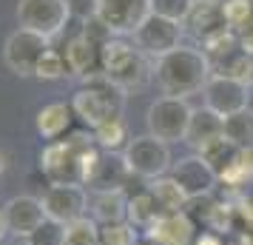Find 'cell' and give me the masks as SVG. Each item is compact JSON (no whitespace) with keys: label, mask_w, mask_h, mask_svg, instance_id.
<instances>
[{"label":"cell","mask_w":253,"mask_h":245,"mask_svg":"<svg viewBox=\"0 0 253 245\" xmlns=\"http://www.w3.org/2000/svg\"><path fill=\"white\" fill-rule=\"evenodd\" d=\"M213 66L202 49L179 46L171 54L154 60V80L162 89V97H179L188 100L191 94H199L211 80Z\"/></svg>","instance_id":"1"},{"label":"cell","mask_w":253,"mask_h":245,"mask_svg":"<svg viewBox=\"0 0 253 245\" xmlns=\"http://www.w3.org/2000/svg\"><path fill=\"white\" fill-rule=\"evenodd\" d=\"M94 134L74 131L69 140H54L40 151V171L51 186H83L85 180V154L91 151Z\"/></svg>","instance_id":"2"},{"label":"cell","mask_w":253,"mask_h":245,"mask_svg":"<svg viewBox=\"0 0 253 245\" xmlns=\"http://www.w3.org/2000/svg\"><path fill=\"white\" fill-rule=\"evenodd\" d=\"M126 97L128 94L114 86L105 74H94L88 80H83V86L71 97V108L77 120H83L88 129H97L108 120H123L126 114Z\"/></svg>","instance_id":"3"},{"label":"cell","mask_w":253,"mask_h":245,"mask_svg":"<svg viewBox=\"0 0 253 245\" xmlns=\"http://www.w3.org/2000/svg\"><path fill=\"white\" fill-rule=\"evenodd\" d=\"M103 74L126 94L145 89L154 77V60L123 37H111L103 46Z\"/></svg>","instance_id":"4"},{"label":"cell","mask_w":253,"mask_h":245,"mask_svg":"<svg viewBox=\"0 0 253 245\" xmlns=\"http://www.w3.org/2000/svg\"><path fill=\"white\" fill-rule=\"evenodd\" d=\"M194 108L188 105V100L179 97H160L148 105V114H145V126L148 134L157 137L162 143H185L188 134V123H191Z\"/></svg>","instance_id":"5"},{"label":"cell","mask_w":253,"mask_h":245,"mask_svg":"<svg viewBox=\"0 0 253 245\" xmlns=\"http://www.w3.org/2000/svg\"><path fill=\"white\" fill-rule=\"evenodd\" d=\"M123 157H126L128 171L139 180H157V177H165L171 171V148L168 143L157 140V137H134L123 148Z\"/></svg>","instance_id":"6"},{"label":"cell","mask_w":253,"mask_h":245,"mask_svg":"<svg viewBox=\"0 0 253 245\" xmlns=\"http://www.w3.org/2000/svg\"><path fill=\"white\" fill-rule=\"evenodd\" d=\"M71 20L69 0H20L17 3V23L20 29L37 32L43 37H57Z\"/></svg>","instance_id":"7"},{"label":"cell","mask_w":253,"mask_h":245,"mask_svg":"<svg viewBox=\"0 0 253 245\" xmlns=\"http://www.w3.org/2000/svg\"><path fill=\"white\" fill-rule=\"evenodd\" d=\"M48 49H51V40L37 32H29V29H17L6 37V46H3V63L9 66L12 74L17 77H35L37 74V63L43 60Z\"/></svg>","instance_id":"8"},{"label":"cell","mask_w":253,"mask_h":245,"mask_svg":"<svg viewBox=\"0 0 253 245\" xmlns=\"http://www.w3.org/2000/svg\"><path fill=\"white\" fill-rule=\"evenodd\" d=\"M182 35H185L182 23L160 17V14H148V20L139 26L131 37H134V46L142 54H148L151 60H160L165 54H171L173 49L182 46Z\"/></svg>","instance_id":"9"},{"label":"cell","mask_w":253,"mask_h":245,"mask_svg":"<svg viewBox=\"0 0 253 245\" xmlns=\"http://www.w3.org/2000/svg\"><path fill=\"white\" fill-rule=\"evenodd\" d=\"M151 0H97V17L114 37L134 35L148 20Z\"/></svg>","instance_id":"10"},{"label":"cell","mask_w":253,"mask_h":245,"mask_svg":"<svg viewBox=\"0 0 253 245\" xmlns=\"http://www.w3.org/2000/svg\"><path fill=\"white\" fill-rule=\"evenodd\" d=\"M202 97L211 111H216L219 117H230L251 105V86L225 74H211V80L202 89Z\"/></svg>","instance_id":"11"},{"label":"cell","mask_w":253,"mask_h":245,"mask_svg":"<svg viewBox=\"0 0 253 245\" xmlns=\"http://www.w3.org/2000/svg\"><path fill=\"white\" fill-rule=\"evenodd\" d=\"M40 199L48 220H57L63 225L85 217V208H88V194L83 186H48Z\"/></svg>","instance_id":"12"},{"label":"cell","mask_w":253,"mask_h":245,"mask_svg":"<svg viewBox=\"0 0 253 245\" xmlns=\"http://www.w3.org/2000/svg\"><path fill=\"white\" fill-rule=\"evenodd\" d=\"M171 177L173 183L182 188V194L188 199H196V197H208L213 186L219 183V177L202 163V157L194 154V157H182L171 165Z\"/></svg>","instance_id":"13"},{"label":"cell","mask_w":253,"mask_h":245,"mask_svg":"<svg viewBox=\"0 0 253 245\" xmlns=\"http://www.w3.org/2000/svg\"><path fill=\"white\" fill-rule=\"evenodd\" d=\"M182 29L194 37L196 43H202V46H205L208 40L225 35V32H233L228 23V17H225L222 3H205V0H196L194 3V9L185 17Z\"/></svg>","instance_id":"14"},{"label":"cell","mask_w":253,"mask_h":245,"mask_svg":"<svg viewBox=\"0 0 253 245\" xmlns=\"http://www.w3.org/2000/svg\"><path fill=\"white\" fill-rule=\"evenodd\" d=\"M3 214H6V222H9V234L23 237V240H29L40 228V222L46 220L43 199L32 197V194H17V197H12L3 205Z\"/></svg>","instance_id":"15"},{"label":"cell","mask_w":253,"mask_h":245,"mask_svg":"<svg viewBox=\"0 0 253 245\" xmlns=\"http://www.w3.org/2000/svg\"><path fill=\"white\" fill-rule=\"evenodd\" d=\"M131 171L126 165V157L117 151H103L97 165L91 168V174L85 180V186L91 188L94 194H103V191H126V186L131 183Z\"/></svg>","instance_id":"16"},{"label":"cell","mask_w":253,"mask_h":245,"mask_svg":"<svg viewBox=\"0 0 253 245\" xmlns=\"http://www.w3.org/2000/svg\"><path fill=\"white\" fill-rule=\"evenodd\" d=\"M196 222L188 217V211H173L162 214L160 220L145 231L148 245H194Z\"/></svg>","instance_id":"17"},{"label":"cell","mask_w":253,"mask_h":245,"mask_svg":"<svg viewBox=\"0 0 253 245\" xmlns=\"http://www.w3.org/2000/svg\"><path fill=\"white\" fill-rule=\"evenodd\" d=\"M63 57H66L69 74L80 77V80H88L94 74H103V46H97L85 35L71 37Z\"/></svg>","instance_id":"18"},{"label":"cell","mask_w":253,"mask_h":245,"mask_svg":"<svg viewBox=\"0 0 253 245\" xmlns=\"http://www.w3.org/2000/svg\"><path fill=\"white\" fill-rule=\"evenodd\" d=\"M225 137V117H219L216 111H211L208 105H199L191 114V123H188V134H185V143L191 148H205L208 143Z\"/></svg>","instance_id":"19"},{"label":"cell","mask_w":253,"mask_h":245,"mask_svg":"<svg viewBox=\"0 0 253 245\" xmlns=\"http://www.w3.org/2000/svg\"><path fill=\"white\" fill-rule=\"evenodd\" d=\"M74 117L77 114H74L71 103H48V105H43V108L37 111L35 129H37V134H40L43 140L54 143V140H60L63 134H69Z\"/></svg>","instance_id":"20"},{"label":"cell","mask_w":253,"mask_h":245,"mask_svg":"<svg viewBox=\"0 0 253 245\" xmlns=\"http://www.w3.org/2000/svg\"><path fill=\"white\" fill-rule=\"evenodd\" d=\"M91 220L97 225L128 222V197L126 191H103L91 197Z\"/></svg>","instance_id":"21"},{"label":"cell","mask_w":253,"mask_h":245,"mask_svg":"<svg viewBox=\"0 0 253 245\" xmlns=\"http://www.w3.org/2000/svg\"><path fill=\"white\" fill-rule=\"evenodd\" d=\"M160 217H162V211H160V205H157V199H154L148 186L134 191V194L128 197V222H131L134 228L148 231Z\"/></svg>","instance_id":"22"},{"label":"cell","mask_w":253,"mask_h":245,"mask_svg":"<svg viewBox=\"0 0 253 245\" xmlns=\"http://www.w3.org/2000/svg\"><path fill=\"white\" fill-rule=\"evenodd\" d=\"M239 151H242L239 146H233L230 140L219 137V140L208 143L205 148H199V157H202V163H205L216 177H225V174L230 171V165L236 163Z\"/></svg>","instance_id":"23"},{"label":"cell","mask_w":253,"mask_h":245,"mask_svg":"<svg viewBox=\"0 0 253 245\" xmlns=\"http://www.w3.org/2000/svg\"><path fill=\"white\" fill-rule=\"evenodd\" d=\"M148 188H151V194H154V199H157V205H160L162 214L185 211V205H188V197L182 194V188L173 183L171 174L157 177V180H148Z\"/></svg>","instance_id":"24"},{"label":"cell","mask_w":253,"mask_h":245,"mask_svg":"<svg viewBox=\"0 0 253 245\" xmlns=\"http://www.w3.org/2000/svg\"><path fill=\"white\" fill-rule=\"evenodd\" d=\"M211 66H213V74H225V77H233V80L248 83V86H251L253 54H248L245 49H233L230 54H225L222 60L211 63Z\"/></svg>","instance_id":"25"},{"label":"cell","mask_w":253,"mask_h":245,"mask_svg":"<svg viewBox=\"0 0 253 245\" xmlns=\"http://www.w3.org/2000/svg\"><path fill=\"white\" fill-rule=\"evenodd\" d=\"M225 140L239 148H253V108H242L236 114L225 117Z\"/></svg>","instance_id":"26"},{"label":"cell","mask_w":253,"mask_h":245,"mask_svg":"<svg viewBox=\"0 0 253 245\" xmlns=\"http://www.w3.org/2000/svg\"><path fill=\"white\" fill-rule=\"evenodd\" d=\"M94 134V143L103 148V151H120V148H126L131 137H128V129H126V120H108L103 126H97L91 129Z\"/></svg>","instance_id":"27"},{"label":"cell","mask_w":253,"mask_h":245,"mask_svg":"<svg viewBox=\"0 0 253 245\" xmlns=\"http://www.w3.org/2000/svg\"><path fill=\"white\" fill-rule=\"evenodd\" d=\"M219 183L230 191H242L245 186L253 183V148H242L236 163L230 165V171L225 177H219Z\"/></svg>","instance_id":"28"},{"label":"cell","mask_w":253,"mask_h":245,"mask_svg":"<svg viewBox=\"0 0 253 245\" xmlns=\"http://www.w3.org/2000/svg\"><path fill=\"white\" fill-rule=\"evenodd\" d=\"M66 245H100V225L91 217H80L66 225Z\"/></svg>","instance_id":"29"},{"label":"cell","mask_w":253,"mask_h":245,"mask_svg":"<svg viewBox=\"0 0 253 245\" xmlns=\"http://www.w3.org/2000/svg\"><path fill=\"white\" fill-rule=\"evenodd\" d=\"M26 245H66V225L46 217L40 222V228L26 240Z\"/></svg>","instance_id":"30"},{"label":"cell","mask_w":253,"mask_h":245,"mask_svg":"<svg viewBox=\"0 0 253 245\" xmlns=\"http://www.w3.org/2000/svg\"><path fill=\"white\" fill-rule=\"evenodd\" d=\"M137 234L131 222H111L100 225V245H137Z\"/></svg>","instance_id":"31"},{"label":"cell","mask_w":253,"mask_h":245,"mask_svg":"<svg viewBox=\"0 0 253 245\" xmlns=\"http://www.w3.org/2000/svg\"><path fill=\"white\" fill-rule=\"evenodd\" d=\"M69 74V66H66V57L60 54L57 49H48L43 60L37 63V80H60V77H66Z\"/></svg>","instance_id":"32"},{"label":"cell","mask_w":253,"mask_h":245,"mask_svg":"<svg viewBox=\"0 0 253 245\" xmlns=\"http://www.w3.org/2000/svg\"><path fill=\"white\" fill-rule=\"evenodd\" d=\"M196 0H151V14H160L176 23H185V17L191 14Z\"/></svg>","instance_id":"33"},{"label":"cell","mask_w":253,"mask_h":245,"mask_svg":"<svg viewBox=\"0 0 253 245\" xmlns=\"http://www.w3.org/2000/svg\"><path fill=\"white\" fill-rule=\"evenodd\" d=\"M222 9H225V17H228L230 29H239L253 14V0H225Z\"/></svg>","instance_id":"34"},{"label":"cell","mask_w":253,"mask_h":245,"mask_svg":"<svg viewBox=\"0 0 253 245\" xmlns=\"http://www.w3.org/2000/svg\"><path fill=\"white\" fill-rule=\"evenodd\" d=\"M71 17H80L83 23L97 17V0H69Z\"/></svg>","instance_id":"35"},{"label":"cell","mask_w":253,"mask_h":245,"mask_svg":"<svg viewBox=\"0 0 253 245\" xmlns=\"http://www.w3.org/2000/svg\"><path fill=\"white\" fill-rule=\"evenodd\" d=\"M233 35L239 40V49H245L248 54H253V14L239 26V29H233Z\"/></svg>","instance_id":"36"},{"label":"cell","mask_w":253,"mask_h":245,"mask_svg":"<svg viewBox=\"0 0 253 245\" xmlns=\"http://www.w3.org/2000/svg\"><path fill=\"white\" fill-rule=\"evenodd\" d=\"M194 245H225V240H222V234L219 231H202L194 240Z\"/></svg>","instance_id":"37"},{"label":"cell","mask_w":253,"mask_h":245,"mask_svg":"<svg viewBox=\"0 0 253 245\" xmlns=\"http://www.w3.org/2000/svg\"><path fill=\"white\" fill-rule=\"evenodd\" d=\"M9 163H12V157H9V151L6 148H0V177L9 171Z\"/></svg>","instance_id":"38"},{"label":"cell","mask_w":253,"mask_h":245,"mask_svg":"<svg viewBox=\"0 0 253 245\" xmlns=\"http://www.w3.org/2000/svg\"><path fill=\"white\" fill-rule=\"evenodd\" d=\"M6 237H9V222H6V214H3V208H0V245H3Z\"/></svg>","instance_id":"39"},{"label":"cell","mask_w":253,"mask_h":245,"mask_svg":"<svg viewBox=\"0 0 253 245\" xmlns=\"http://www.w3.org/2000/svg\"><path fill=\"white\" fill-rule=\"evenodd\" d=\"M205 3H225V0H205Z\"/></svg>","instance_id":"40"},{"label":"cell","mask_w":253,"mask_h":245,"mask_svg":"<svg viewBox=\"0 0 253 245\" xmlns=\"http://www.w3.org/2000/svg\"><path fill=\"white\" fill-rule=\"evenodd\" d=\"M251 86H253V71H251Z\"/></svg>","instance_id":"41"}]
</instances>
